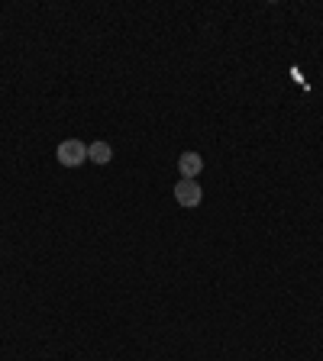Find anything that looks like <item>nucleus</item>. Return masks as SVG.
I'll list each match as a JSON object with an SVG mask.
<instances>
[{
    "label": "nucleus",
    "mask_w": 323,
    "mask_h": 361,
    "mask_svg": "<svg viewBox=\"0 0 323 361\" xmlns=\"http://www.w3.org/2000/svg\"><path fill=\"white\" fill-rule=\"evenodd\" d=\"M87 159L94 161V165H107V161L113 159V149H110L107 142H91V145H87Z\"/></svg>",
    "instance_id": "4"
},
{
    "label": "nucleus",
    "mask_w": 323,
    "mask_h": 361,
    "mask_svg": "<svg viewBox=\"0 0 323 361\" xmlns=\"http://www.w3.org/2000/svg\"><path fill=\"white\" fill-rule=\"evenodd\" d=\"M175 200H178V207H188V210H194V207H201V200H204V191H201V184L197 180H178L175 184Z\"/></svg>",
    "instance_id": "2"
},
{
    "label": "nucleus",
    "mask_w": 323,
    "mask_h": 361,
    "mask_svg": "<svg viewBox=\"0 0 323 361\" xmlns=\"http://www.w3.org/2000/svg\"><path fill=\"white\" fill-rule=\"evenodd\" d=\"M58 165H65V168H78V165H85L87 159V145L81 142V139H65V142H58Z\"/></svg>",
    "instance_id": "1"
},
{
    "label": "nucleus",
    "mask_w": 323,
    "mask_h": 361,
    "mask_svg": "<svg viewBox=\"0 0 323 361\" xmlns=\"http://www.w3.org/2000/svg\"><path fill=\"white\" fill-rule=\"evenodd\" d=\"M178 171H181L184 180H194L201 171H204V159H201L197 152H184L181 159H178Z\"/></svg>",
    "instance_id": "3"
}]
</instances>
